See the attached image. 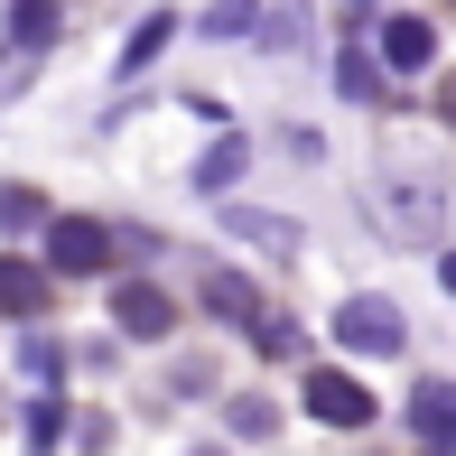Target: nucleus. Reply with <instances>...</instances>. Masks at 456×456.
<instances>
[{
	"instance_id": "obj_1",
	"label": "nucleus",
	"mask_w": 456,
	"mask_h": 456,
	"mask_svg": "<svg viewBox=\"0 0 456 456\" xmlns=\"http://www.w3.org/2000/svg\"><path fill=\"white\" fill-rule=\"evenodd\" d=\"M102 261H112V233H102L94 215H56V224H47V271H75V280H94Z\"/></svg>"
},
{
	"instance_id": "obj_2",
	"label": "nucleus",
	"mask_w": 456,
	"mask_h": 456,
	"mask_svg": "<svg viewBox=\"0 0 456 456\" xmlns=\"http://www.w3.org/2000/svg\"><path fill=\"white\" fill-rule=\"evenodd\" d=\"M336 336L354 345V354H401V345H410L391 298H345V307H336Z\"/></svg>"
},
{
	"instance_id": "obj_3",
	"label": "nucleus",
	"mask_w": 456,
	"mask_h": 456,
	"mask_svg": "<svg viewBox=\"0 0 456 456\" xmlns=\"http://www.w3.org/2000/svg\"><path fill=\"white\" fill-rule=\"evenodd\" d=\"M307 410H317V419L326 428H372V410H382V401H372V391L354 382V372H307Z\"/></svg>"
},
{
	"instance_id": "obj_4",
	"label": "nucleus",
	"mask_w": 456,
	"mask_h": 456,
	"mask_svg": "<svg viewBox=\"0 0 456 456\" xmlns=\"http://www.w3.org/2000/svg\"><path fill=\"white\" fill-rule=\"evenodd\" d=\"M56 298V271L47 261H0V317H37Z\"/></svg>"
},
{
	"instance_id": "obj_5",
	"label": "nucleus",
	"mask_w": 456,
	"mask_h": 456,
	"mask_svg": "<svg viewBox=\"0 0 456 456\" xmlns=\"http://www.w3.org/2000/svg\"><path fill=\"white\" fill-rule=\"evenodd\" d=\"M410 419H419V438L438 447V456H456V382H438V372H428L419 401H410Z\"/></svg>"
},
{
	"instance_id": "obj_6",
	"label": "nucleus",
	"mask_w": 456,
	"mask_h": 456,
	"mask_svg": "<svg viewBox=\"0 0 456 456\" xmlns=\"http://www.w3.org/2000/svg\"><path fill=\"white\" fill-rule=\"evenodd\" d=\"M382 56H391L401 75H419L428 56H438V28H428V19H391V28H382Z\"/></svg>"
},
{
	"instance_id": "obj_7",
	"label": "nucleus",
	"mask_w": 456,
	"mask_h": 456,
	"mask_svg": "<svg viewBox=\"0 0 456 456\" xmlns=\"http://www.w3.org/2000/svg\"><path fill=\"white\" fill-rule=\"evenodd\" d=\"M205 307H215V317H233V326H271V317H261V298H252V280H242V271H215V280H205Z\"/></svg>"
},
{
	"instance_id": "obj_8",
	"label": "nucleus",
	"mask_w": 456,
	"mask_h": 456,
	"mask_svg": "<svg viewBox=\"0 0 456 456\" xmlns=\"http://www.w3.org/2000/svg\"><path fill=\"white\" fill-rule=\"evenodd\" d=\"M224 224H233L242 242H261V252H298V224H289V215H252V205H224Z\"/></svg>"
},
{
	"instance_id": "obj_9",
	"label": "nucleus",
	"mask_w": 456,
	"mask_h": 456,
	"mask_svg": "<svg viewBox=\"0 0 456 456\" xmlns=\"http://www.w3.org/2000/svg\"><path fill=\"white\" fill-rule=\"evenodd\" d=\"M112 317L131 326L140 345H150V336H168V298H159V289H121V298H112Z\"/></svg>"
},
{
	"instance_id": "obj_10",
	"label": "nucleus",
	"mask_w": 456,
	"mask_h": 456,
	"mask_svg": "<svg viewBox=\"0 0 456 456\" xmlns=\"http://www.w3.org/2000/svg\"><path fill=\"white\" fill-rule=\"evenodd\" d=\"M382 215L401 224V233H438V215H428V196H419V177H391V186H382Z\"/></svg>"
},
{
	"instance_id": "obj_11",
	"label": "nucleus",
	"mask_w": 456,
	"mask_h": 456,
	"mask_svg": "<svg viewBox=\"0 0 456 456\" xmlns=\"http://www.w3.org/2000/svg\"><path fill=\"white\" fill-rule=\"evenodd\" d=\"M47 28H56V0H10V37L19 47H47Z\"/></svg>"
},
{
	"instance_id": "obj_12",
	"label": "nucleus",
	"mask_w": 456,
	"mask_h": 456,
	"mask_svg": "<svg viewBox=\"0 0 456 456\" xmlns=\"http://www.w3.org/2000/svg\"><path fill=\"white\" fill-rule=\"evenodd\" d=\"M168 37H177V19H140V37L121 47V75H140V66H150L159 47H168Z\"/></svg>"
},
{
	"instance_id": "obj_13",
	"label": "nucleus",
	"mask_w": 456,
	"mask_h": 456,
	"mask_svg": "<svg viewBox=\"0 0 456 456\" xmlns=\"http://www.w3.org/2000/svg\"><path fill=\"white\" fill-rule=\"evenodd\" d=\"M233 177H242V140H215V150H205V168H196V186L215 196V186H233Z\"/></svg>"
},
{
	"instance_id": "obj_14",
	"label": "nucleus",
	"mask_w": 456,
	"mask_h": 456,
	"mask_svg": "<svg viewBox=\"0 0 456 456\" xmlns=\"http://www.w3.org/2000/svg\"><path fill=\"white\" fill-rule=\"evenodd\" d=\"M233 438H271V401H233Z\"/></svg>"
},
{
	"instance_id": "obj_15",
	"label": "nucleus",
	"mask_w": 456,
	"mask_h": 456,
	"mask_svg": "<svg viewBox=\"0 0 456 456\" xmlns=\"http://www.w3.org/2000/svg\"><path fill=\"white\" fill-rule=\"evenodd\" d=\"M336 85H345V94H354V102L372 94V56H363V47H354V56H345V66H336Z\"/></svg>"
},
{
	"instance_id": "obj_16",
	"label": "nucleus",
	"mask_w": 456,
	"mask_h": 456,
	"mask_svg": "<svg viewBox=\"0 0 456 456\" xmlns=\"http://www.w3.org/2000/svg\"><path fill=\"white\" fill-rule=\"evenodd\" d=\"M205 19H215V28H252V0H215Z\"/></svg>"
},
{
	"instance_id": "obj_17",
	"label": "nucleus",
	"mask_w": 456,
	"mask_h": 456,
	"mask_svg": "<svg viewBox=\"0 0 456 456\" xmlns=\"http://www.w3.org/2000/svg\"><path fill=\"white\" fill-rule=\"evenodd\" d=\"M0 224H10V233H19V224H37V196H0Z\"/></svg>"
},
{
	"instance_id": "obj_18",
	"label": "nucleus",
	"mask_w": 456,
	"mask_h": 456,
	"mask_svg": "<svg viewBox=\"0 0 456 456\" xmlns=\"http://www.w3.org/2000/svg\"><path fill=\"white\" fill-rule=\"evenodd\" d=\"M438 112H447V131H456V75H447V85H438Z\"/></svg>"
},
{
	"instance_id": "obj_19",
	"label": "nucleus",
	"mask_w": 456,
	"mask_h": 456,
	"mask_svg": "<svg viewBox=\"0 0 456 456\" xmlns=\"http://www.w3.org/2000/svg\"><path fill=\"white\" fill-rule=\"evenodd\" d=\"M438 280H447V289H456V252H447V261H438Z\"/></svg>"
},
{
	"instance_id": "obj_20",
	"label": "nucleus",
	"mask_w": 456,
	"mask_h": 456,
	"mask_svg": "<svg viewBox=\"0 0 456 456\" xmlns=\"http://www.w3.org/2000/svg\"><path fill=\"white\" fill-rule=\"evenodd\" d=\"M428 456H438V447H428Z\"/></svg>"
}]
</instances>
